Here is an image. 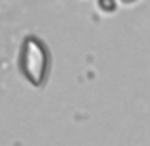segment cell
Returning a JSON list of instances; mask_svg holds the SVG:
<instances>
[{
    "instance_id": "obj_1",
    "label": "cell",
    "mask_w": 150,
    "mask_h": 146,
    "mask_svg": "<svg viewBox=\"0 0 150 146\" xmlns=\"http://www.w3.org/2000/svg\"><path fill=\"white\" fill-rule=\"evenodd\" d=\"M19 73L33 87H44L50 73V50L42 39L27 35L18 54Z\"/></svg>"
},
{
    "instance_id": "obj_2",
    "label": "cell",
    "mask_w": 150,
    "mask_h": 146,
    "mask_svg": "<svg viewBox=\"0 0 150 146\" xmlns=\"http://www.w3.org/2000/svg\"><path fill=\"white\" fill-rule=\"evenodd\" d=\"M98 6H100L104 12H114L115 10V2L114 0H98Z\"/></svg>"
},
{
    "instance_id": "obj_3",
    "label": "cell",
    "mask_w": 150,
    "mask_h": 146,
    "mask_svg": "<svg viewBox=\"0 0 150 146\" xmlns=\"http://www.w3.org/2000/svg\"><path fill=\"white\" fill-rule=\"evenodd\" d=\"M121 2H125V4H131V2H137V0H121Z\"/></svg>"
}]
</instances>
